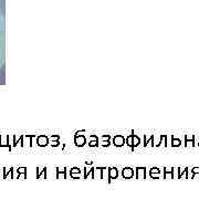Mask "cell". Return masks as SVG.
Returning a JSON list of instances; mask_svg holds the SVG:
<instances>
[{"instance_id": "17", "label": "cell", "mask_w": 199, "mask_h": 199, "mask_svg": "<svg viewBox=\"0 0 199 199\" xmlns=\"http://www.w3.org/2000/svg\"><path fill=\"white\" fill-rule=\"evenodd\" d=\"M101 145H102V146H109V141H106V142H105V141H103V142H101Z\"/></svg>"}, {"instance_id": "14", "label": "cell", "mask_w": 199, "mask_h": 199, "mask_svg": "<svg viewBox=\"0 0 199 199\" xmlns=\"http://www.w3.org/2000/svg\"><path fill=\"white\" fill-rule=\"evenodd\" d=\"M80 168H78V167H73V168L71 169V174H80Z\"/></svg>"}, {"instance_id": "4", "label": "cell", "mask_w": 199, "mask_h": 199, "mask_svg": "<svg viewBox=\"0 0 199 199\" xmlns=\"http://www.w3.org/2000/svg\"><path fill=\"white\" fill-rule=\"evenodd\" d=\"M117 176H118L117 168H114V167L109 168V181H111L112 179H115V178H117Z\"/></svg>"}, {"instance_id": "15", "label": "cell", "mask_w": 199, "mask_h": 199, "mask_svg": "<svg viewBox=\"0 0 199 199\" xmlns=\"http://www.w3.org/2000/svg\"><path fill=\"white\" fill-rule=\"evenodd\" d=\"M185 141H186V142H188V141H195V136L194 135H186Z\"/></svg>"}, {"instance_id": "12", "label": "cell", "mask_w": 199, "mask_h": 199, "mask_svg": "<svg viewBox=\"0 0 199 199\" xmlns=\"http://www.w3.org/2000/svg\"><path fill=\"white\" fill-rule=\"evenodd\" d=\"M150 174H161V170L157 167H153V168L150 169Z\"/></svg>"}, {"instance_id": "7", "label": "cell", "mask_w": 199, "mask_h": 199, "mask_svg": "<svg viewBox=\"0 0 199 199\" xmlns=\"http://www.w3.org/2000/svg\"><path fill=\"white\" fill-rule=\"evenodd\" d=\"M181 139L179 138H176L175 136H172V146L173 147H179L181 146Z\"/></svg>"}, {"instance_id": "3", "label": "cell", "mask_w": 199, "mask_h": 199, "mask_svg": "<svg viewBox=\"0 0 199 199\" xmlns=\"http://www.w3.org/2000/svg\"><path fill=\"white\" fill-rule=\"evenodd\" d=\"M87 142V138L84 137L83 135H79V136H75V139H74V143L76 146H83L84 144Z\"/></svg>"}, {"instance_id": "18", "label": "cell", "mask_w": 199, "mask_h": 199, "mask_svg": "<svg viewBox=\"0 0 199 199\" xmlns=\"http://www.w3.org/2000/svg\"><path fill=\"white\" fill-rule=\"evenodd\" d=\"M59 142H58V141H52V142H51V145H52V146H59Z\"/></svg>"}, {"instance_id": "8", "label": "cell", "mask_w": 199, "mask_h": 199, "mask_svg": "<svg viewBox=\"0 0 199 199\" xmlns=\"http://www.w3.org/2000/svg\"><path fill=\"white\" fill-rule=\"evenodd\" d=\"M139 143H141V139H139L136 135H134V134H133V147L138 146Z\"/></svg>"}, {"instance_id": "21", "label": "cell", "mask_w": 199, "mask_h": 199, "mask_svg": "<svg viewBox=\"0 0 199 199\" xmlns=\"http://www.w3.org/2000/svg\"><path fill=\"white\" fill-rule=\"evenodd\" d=\"M59 139V136H52L51 137V141H58Z\"/></svg>"}, {"instance_id": "5", "label": "cell", "mask_w": 199, "mask_h": 199, "mask_svg": "<svg viewBox=\"0 0 199 199\" xmlns=\"http://www.w3.org/2000/svg\"><path fill=\"white\" fill-rule=\"evenodd\" d=\"M145 172H146V169L144 168H141V167H137V168H136V173H137V178H138V179H141V178H142V179H144V178H145Z\"/></svg>"}, {"instance_id": "22", "label": "cell", "mask_w": 199, "mask_h": 199, "mask_svg": "<svg viewBox=\"0 0 199 199\" xmlns=\"http://www.w3.org/2000/svg\"><path fill=\"white\" fill-rule=\"evenodd\" d=\"M19 172H20V173H24V172H26V169H24V168H20V169H19Z\"/></svg>"}, {"instance_id": "6", "label": "cell", "mask_w": 199, "mask_h": 199, "mask_svg": "<svg viewBox=\"0 0 199 199\" xmlns=\"http://www.w3.org/2000/svg\"><path fill=\"white\" fill-rule=\"evenodd\" d=\"M38 144H39V146H45L48 144V138L45 136H40L38 139Z\"/></svg>"}, {"instance_id": "16", "label": "cell", "mask_w": 199, "mask_h": 199, "mask_svg": "<svg viewBox=\"0 0 199 199\" xmlns=\"http://www.w3.org/2000/svg\"><path fill=\"white\" fill-rule=\"evenodd\" d=\"M89 145H90L91 147H94V146H96V145H98V141H92V142H91V143L89 144Z\"/></svg>"}, {"instance_id": "11", "label": "cell", "mask_w": 199, "mask_h": 199, "mask_svg": "<svg viewBox=\"0 0 199 199\" xmlns=\"http://www.w3.org/2000/svg\"><path fill=\"white\" fill-rule=\"evenodd\" d=\"M126 143H127L128 146H131L132 148H133V134L128 136V138H127V141H126Z\"/></svg>"}, {"instance_id": "9", "label": "cell", "mask_w": 199, "mask_h": 199, "mask_svg": "<svg viewBox=\"0 0 199 199\" xmlns=\"http://www.w3.org/2000/svg\"><path fill=\"white\" fill-rule=\"evenodd\" d=\"M109 169H106L105 167H102V178L103 179H106V177H109Z\"/></svg>"}, {"instance_id": "10", "label": "cell", "mask_w": 199, "mask_h": 199, "mask_svg": "<svg viewBox=\"0 0 199 199\" xmlns=\"http://www.w3.org/2000/svg\"><path fill=\"white\" fill-rule=\"evenodd\" d=\"M165 172V179H173L174 176H173V170L172 172H166V170H164Z\"/></svg>"}, {"instance_id": "19", "label": "cell", "mask_w": 199, "mask_h": 199, "mask_svg": "<svg viewBox=\"0 0 199 199\" xmlns=\"http://www.w3.org/2000/svg\"><path fill=\"white\" fill-rule=\"evenodd\" d=\"M159 176H161V174H150V177H153V178H158Z\"/></svg>"}, {"instance_id": "13", "label": "cell", "mask_w": 199, "mask_h": 199, "mask_svg": "<svg viewBox=\"0 0 199 199\" xmlns=\"http://www.w3.org/2000/svg\"><path fill=\"white\" fill-rule=\"evenodd\" d=\"M192 175L195 176V175H198V177H199V167H194L192 168ZM192 176V177H194Z\"/></svg>"}, {"instance_id": "20", "label": "cell", "mask_w": 199, "mask_h": 199, "mask_svg": "<svg viewBox=\"0 0 199 199\" xmlns=\"http://www.w3.org/2000/svg\"><path fill=\"white\" fill-rule=\"evenodd\" d=\"M71 176L73 177V178H79L80 174H71Z\"/></svg>"}, {"instance_id": "2", "label": "cell", "mask_w": 199, "mask_h": 199, "mask_svg": "<svg viewBox=\"0 0 199 199\" xmlns=\"http://www.w3.org/2000/svg\"><path fill=\"white\" fill-rule=\"evenodd\" d=\"M122 173H123V177H124V178L129 179V178H132L133 175H134V170H133V168H131V167H125Z\"/></svg>"}, {"instance_id": "23", "label": "cell", "mask_w": 199, "mask_h": 199, "mask_svg": "<svg viewBox=\"0 0 199 199\" xmlns=\"http://www.w3.org/2000/svg\"><path fill=\"white\" fill-rule=\"evenodd\" d=\"M198 146H199V143H198Z\"/></svg>"}, {"instance_id": "1", "label": "cell", "mask_w": 199, "mask_h": 199, "mask_svg": "<svg viewBox=\"0 0 199 199\" xmlns=\"http://www.w3.org/2000/svg\"><path fill=\"white\" fill-rule=\"evenodd\" d=\"M113 143H114L115 146L121 147L125 144V138L122 135H116L115 137H114V139H113Z\"/></svg>"}]
</instances>
